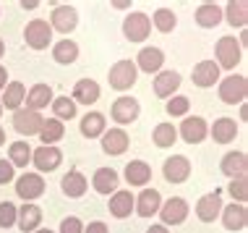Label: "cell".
Instances as JSON below:
<instances>
[{
    "label": "cell",
    "instance_id": "obj_6",
    "mask_svg": "<svg viewBox=\"0 0 248 233\" xmlns=\"http://www.w3.org/2000/svg\"><path fill=\"white\" fill-rule=\"evenodd\" d=\"M16 194L24 199V202H34L45 194V178L39 173H24L16 181Z\"/></svg>",
    "mask_w": 248,
    "mask_h": 233
},
{
    "label": "cell",
    "instance_id": "obj_5",
    "mask_svg": "<svg viewBox=\"0 0 248 233\" xmlns=\"http://www.w3.org/2000/svg\"><path fill=\"white\" fill-rule=\"evenodd\" d=\"M243 55V48L238 45L235 37H222L217 42V66L219 68H235Z\"/></svg>",
    "mask_w": 248,
    "mask_h": 233
},
{
    "label": "cell",
    "instance_id": "obj_34",
    "mask_svg": "<svg viewBox=\"0 0 248 233\" xmlns=\"http://www.w3.org/2000/svg\"><path fill=\"white\" fill-rule=\"evenodd\" d=\"M222 16L230 21V26H246L248 21V3L246 0H232V3H227V11Z\"/></svg>",
    "mask_w": 248,
    "mask_h": 233
},
{
    "label": "cell",
    "instance_id": "obj_54",
    "mask_svg": "<svg viewBox=\"0 0 248 233\" xmlns=\"http://www.w3.org/2000/svg\"><path fill=\"white\" fill-rule=\"evenodd\" d=\"M0 116H3V105H0Z\"/></svg>",
    "mask_w": 248,
    "mask_h": 233
},
{
    "label": "cell",
    "instance_id": "obj_1",
    "mask_svg": "<svg viewBox=\"0 0 248 233\" xmlns=\"http://www.w3.org/2000/svg\"><path fill=\"white\" fill-rule=\"evenodd\" d=\"M246 95H248V82H246V76H240V74H232V76H227L219 82V100L227 105H243L246 102Z\"/></svg>",
    "mask_w": 248,
    "mask_h": 233
},
{
    "label": "cell",
    "instance_id": "obj_50",
    "mask_svg": "<svg viewBox=\"0 0 248 233\" xmlns=\"http://www.w3.org/2000/svg\"><path fill=\"white\" fill-rule=\"evenodd\" d=\"M240 118H243V121H246V118H248V105H246V102L240 105Z\"/></svg>",
    "mask_w": 248,
    "mask_h": 233
},
{
    "label": "cell",
    "instance_id": "obj_13",
    "mask_svg": "<svg viewBox=\"0 0 248 233\" xmlns=\"http://www.w3.org/2000/svg\"><path fill=\"white\" fill-rule=\"evenodd\" d=\"M60 160H63V152H60L58 147H39V150H31V163L37 165L39 173H50L55 170L60 165Z\"/></svg>",
    "mask_w": 248,
    "mask_h": 233
},
{
    "label": "cell",
    "instance_id": "obj_11",
    "mask_svg": "<svg viewBox=\"0 0 248 233\" xmlns=\"http://www.w3.org/2000/svg\"><path fill=\"white\" fill-rule=\"evenodd\" d=\"M162 173H165V181L167 183H183L186 178L191 176V163L183 155H172V157L165 160Z\"/></svg>",
    "mask_w": 248,
    "mask_h": 233
},
{
    "label": "cell",
    "instance_id": "obj_14",
    "mask_svg": "<svg viewBox=\"0 0 248 233\" xmlns=\"http://www.w3.org/2000/svg\"><path fill=\"white\" fill-rule=\"evenodd\" d=\"M133 207H136V212L141 217H152L159 212V207H162V194H159L157 189H144L141 194H139V199H133Z\"/></svg>",
    "mask_w": 248,
    "mask_h": 233
},
{
    "label": "cell",
    "instance_id": "obj_47",
    "mask_svg": "<svg viewBox=\"0 0 248 233\" xmlns=\"http://www.w3.org/2000/svg\"><path fill=\"white\" fill-rule=\"evenodd\" d=\"M39 5V0H21V8H26V11H34Z\"/></svg>",
    "mask_w": 248,
    "mask_h": 233
},
{
    "label": "cell",
    "instance_id": "obj_42",
    "mask_svg": "<svg viewBox=\"0 0 248 233\" xmlns=\"http://www.w3.org/2000/svg\"><path fill=\"white\" fill-rule=\"evenodd\" d=\"M188 108H191V102H188V97H183V95H172L170 100H167V113L170 116H186L188 113Z\"/></svg>",
    "mask_w": 248,
    "mask_h": 233
},
{
    "label": "cell",
    "instance_id": "obj_3",
    "mask_svg": "<svg viewBox=\"0 0 248 233\" xmlns=\"http://www.w3.org/2000/svg\"><path fill=\"white\" fill-rule=\"evenodd\" d=\"M24 39H26V45H29V48L45 50V48L52 42V26H50L47 21H42V18H34V21L26 24Z\"/></svg>",
    "mask_w": 248,
    "mask_h": 233
},
{
    "label": "cell",
    "instance_id": "obj_39",
    "mask_svg": "<svg viewBox=\"0 0 248 233\" xmlns=\"http://www.w3.org/2000/svg\"><path fill=\"white\" fill-rule=\"evenodd\" d=\"M175 24H178V18H175V13H172L170 8H157L154 11V26H157L159 32H172L175 29Z\"/></svg>",
    "mask_w": 248,
    "mask_h": 233
},
{
    "label": "cell",
    "instance_id": "obj_25",
    "mask_svg": "<svg viewBox=\"0 0 248 233\" xmlns=\"http://www.w3.org/2000/svg\"><path fill=\"white\" fill-rule=\"evenodd\" d=\"M152 178V168L144 163V160H131L125 165V181L131 186H146Z\"/></svg>",
    "mask_w": 248,
    "mask_h": 233
},
{
    "label": "cell",
    "instance_id": "obj_36",
    "mask_svg": "<svg viewBox=\"0 0 248 233\" xmlns=\"http://www.w3.org/2000/svg\"><path fill=\"white\" fill-rule=\"evenodd\" d=\"M52 58H55L58 63L68 66V63H73L78 58V45L71 42V39H60L55 48H52Z\"/></svg>",
    "mask_w": 248,
    "mask_h": 233
},
{
    "label": "cell",
    "instance_id": "obj_20",
    "mask_svg": "<svg viewBox=\"0 0 248 233\" xmlns=\"http://www.w3.org/2000/svg\"><path fill=\"white\" fill-rule=\"evenodd\" d=\"M128 144H131V139L123 129H110L102 134V150L107 155H123L128 150Z\"/></svg>",
    "mask_w": 248,
    "mask_h": 233
},
{
    "label": "cell",
    "instance_id": "obj_46",
    "mask_svg": "<svg viewBox=\"0 0 248 233\" xmlns=\"http://www.w3.org/2000/svg\"><path fill=\"white\" fill-rule=\"evenodd\" d=\"M5 84H8V68L0 66V89H5Z\"/></svg>",
    "mask_w": 248,
    "mask_h": 233
},
{
    "label": "cell",
    "instance_id": "obj_10",
    "mask_svg": "<svg viewBox=\"0 0 248 233\" xmlns=\"http://www.w3.org/2000/svg\"><path fill=\"white\" fill-rule=\"evenodd\" d=\"M42 123H45V118L39 116L37 110H16L13 113V129H16L18 134H24V136L39 134Z\"/></svg>",
    "mask_w": 248,
    "mask_h": 233
},
{
    "label": "cell",
    "instance_id": "obj_9",
    "mask_svg": "<svg viewBox=\"0 0 248 233\" xmlns=\"http://www.w3.org/2000/svg\"><path fill=\"white\" fill-rule=\"evenodd\" d=\"M178 134L183 136V142L199 144V142H204V139L209 136V126H206L204 118L188 116V118H183V123H180V129H178Z\"/></svg>",
    "mask_w": 248,
    "mask_h": 233
},
{
    "label": "cell",
    "instance_id": "obj_49",
    "mask_svg": "<svg viewBox=\"0 0 248 233\" xmlns=\"http://www.w3.org/2000/svg\"><path fill=\"white\" fill-rule=\"evenodd\" d=\"M146 233H167V228H165V225H152Z\"/></svg>",
    "mask_w": 248,
    "mask_h": 233
},
{
    "label": "cell",
    "instance_id": "obj_51",
    "mask_svg": "<svg viewBox=\"0 0 248 233\" xmlns=\"http://www.w3.org/2000/svg\"><path fill=\"white\" fill-rule=\"evenodd\" d=\"M34 233H52V231H50V228H37Z\"/></svg>",
    "mask_w": 248,
    "mask_h": 233
},
{
    "label": "cell",
    "instance_id": "obj_30",
    "mask_svg": "<svg viewBox=\"0 0 248 233\" xmlns=\"http://www.w3.org/2000/svg\"><path fill=\"white\" fill-rule=\"evenodd\" d=\"M131 212H133V194L131 191H115L110 197V215L128 217Z\"/></svg>",
    "mask_w": 248,
    "mask_h": 233
},
{
    "label": "cell",
    "instance_id": "obj_26",
    "mask_svg": "<svg viewBox=\"0 0 248 233\" xmlns=\"http://www.w3.org/2000/svg\"><path fill=\"white\" fill-rule=\"evenodd\" d=\"M52 102V86L47 84H34L29 89V95H26V105H29V110H42L47 108V105Z\"/></svg>",
    "mask_w": 248,
    "mask_h": 233
},
{
    "label": "cell",
    "instance_id": "obj_35",
    "mask_svg": "<svg viewBox=\"0 0 248 233\" xmlns=\"http://www.w3.org/2000/svg\"><path fill=\"white\" fill-rule=\"evenodd\" d=\"M152 139H154V144H157V147L167 150V147H172V144H175L178 129L172 123H157V129L152 131Z\"/></svg>",
    "mask_w": 248,
    "mask_h": 233
},
{
    "label": "cell",
    "instance_id": "obj_33",
    "mask_svg": "<svg viewBox=\"0 0 248 233\" xmlns=\"http://www.w3.org/2000/svg\"><path fill=\"white\" fill-rule=\"evenodd\" d=\"M8 163L13 168H26L31 163V147L26 142H13L8 147Z\"/></svg>",
    "mask_w": 248,
    "mask_h": 233
},
{
    "label": "cell",
    "instance_id": "obj_21",
    "mask_svg": "<svg viewBox=\"0 0 248 233\" xmlns=\"http://www.w3.org/2000/svg\"><path fill=\"white\" fill-rule=\"evenodd\" d=\"M16 223H18V228H21L24 233H34L39 228V223H42V210H39L34 202H26L24 207L18 210Z\"/></svg>",
    "mask_w": 248,
    "mask_h": 233
},
{
    "label": "cell",
    "instance_id": "obj_43",
    "mask_svg": "<svg viewBox=\"0 0 248 233\" xmlns=\"http://www.w3.org/2000/svg\"><path fill=\"white\" fill-rule=\"evenodd\" d=\"M60 233H84V225L78 217H65V220L60 223Z\"/></svg>",
    "mask_w": 248,
    "mask_h": 233
},
{
    "label": "cell",
    "instance_id": "obj_29",
    "mask_svg": "<svg viewBox=\"0 0 248 233\" xmlns=\"http://www.w3.org/2000/svg\"><path fill=\"white\" fill-rule=\"evenodd\" d=\"M196 21H199V26H204V29H212V26H217L222 21V8H219L217 3H201L196 8Z\"/></svg>",
    "mask_w": 248,
    "mask_h": 233
},
{
    "label": "cell",
    "instance_id": "obj_24",
    "mask_svg": "<svg viewBox=\"0 0 248 233\" xmlns=\"http://www.w3.org/2000/svg\"><path fill=\"white\" fill-rule=\"evenodd\" d=\"M209 134L214 136L217 144H230L232 139L238 136V123L232 121V118H217V121L212 123Z\"/></svg>",
    "mask_w": 248,
    "mask_h": 233
},
{
    "label": "cell",
    "instance_id": "obj_8",
    "mask_svg": "<svg viewBox=\"0 0 248 233\" xmlns=\"http://www.w3.org/2000/svg\"><path fill=\"white\" fill-rule=\"evenodd\" d=\"M159 217H162V225L167 228V225H180L188 217V202L180 197H172L167 199V202H162V207H159Z\"/></svg>",
    "mask_w": 248,
    "mask_h": 233
},
{
    "label": "cell",
    "instance_id": "obj_22",
    "mask_svg": "<svg viewBox=\"0 0 248 233\" xmlns=\"http://www.w3.org/2000/svg\"><path fill=\"white\" fill-rule=\"evenodd\" d=\"M73 102H81V105H94L99 100V84L94 79H78L76 86H73Z\"/></svg>",
    "mask_w": 248,
    "mask_h": 233
},
{
    "label": "cell",
    "instance_id": "obj_4",
    "mask_svg": "<svg viewBox=\"0 0 248 233\" xmlns=\"http://www.w3.org/2000/svg\"><path fill=\"white\" fill-rule=\"evenodd\" d=\"M149 32H152V21H149V16L146 13H128L125 16V21H123V34L125 39H131V42H144L146 37H149Z\"/></svg>",
    "mask_w": 248,
    "mask_h": 233
},
{
    "label": "cell",
    "instance_id": "obj_31",
    "mask_svg": "<svg viewBox=\"0 0 248 233\" xmlns=\"http://www.w3.org/2000/svg\"><path fill=\"white\" fill-rule=\"evenodd\" d=\"M26 100V89H24V84L21 82H11V84H5V92H3V108H8V110H18L21 108V102Z\"/></svg>",
    "mask_w": 248,
    "mask_h": 233
},
{
    "label": "cell",
    "instance_id": "obj_15",
    "mask_svg": "<svg viewBox=\"0 0 248 233\" xmlns=\"http://www.w3.org/2000/svg\"><path fill=\"white\" fill-rule=\"evenodd\" d=\"M162 63H165V52L159 48H141L139 50V58H136V68L139 71L159 74V71H162Z\"/></svg>",
    "mask_w": 248,
    "mask_h": 233
},
{
    "label": "cell",
    "instance_id": "obj_32",
    "mask_svg": "<svg viewBox=\"0 0 248 233\" xmlns=\"http://www.w3.org/2000/svg\"><path fill=\"white\" fill-rule=\"evenodd\" d=\"M105 116L102 113H86V116L81 118V134L86 139H97L105 134Z\"/></svg>",
    "mask_w": 248,
    "mask_h": 233
},
{
    "label": "cell",
    "instance_id": "obj_53",
    "mask_svg": "<svg viewBox=\"0 0 248 233\" xmlns=\"http://www.w3.org/2000/svg\"><path fill=\"white\" fill-rule=\"evenodd\" d=\"M3 142H5V131L0 129V144H3Z\"/></svg>",
    "mask_w": 248,
    "mask_h": 233
},
{
    "label": "cell",
    "instance_id": "obj_12",
    "mask_svg": "<svg viewBox=\"0 0 248 233\" xmlns=\"http://www.w3.org/2000/svg\"><path fill=\"white\" fill-rule=\"evenodd\" d=\"M139 100L136 97H118L115 102H112V108H110V113H112V118H115L118 123H133L139 118Z\"/></svg>",
    "mask_w": 248,
    "mask_h": 233
},
{
    "label": "cell",
    "instance_id": "obj_44",
    "mask_svg": "<svg viewBox=\"0 0 248 233\" xmlns=\"http://www.w3.org/2000/svg\"><path fill=\"white\" fill-rule=\"evenodd\" d=\"M13 181V165L8 163V160H0V183H11Z\"/></svg>",
    "mask_w": 248,
    "mask_h": 233
},
{
    "label": "cell",
    "instance_id": "obj_38",
    "mask_svg": "<svg viewBox=\"0 0 248 233\" xmlns=\"http://www.w3.org/2000/svg\"><path fill=\"white\" fill-rule=\"evenodd\" d=\"M52 110H55V118L60 123L63 121H71V118H76V102H73L71 97H52Z\"/></svg>",
    "mask_w": 248,
    "mask_h": 233
},
{
    "label": "cell",
    "instance_id": "obj_37",
    "mask_svg": "<svg viewBox=\"0 0 248 233\" xmlns=\"http://www.w3.org/2000/svg\"><path fill=\"white\" fill-rule=\"evenodd\" d=\"M39 139H42L45 147H52L55 142L63 139V123L58 121V118H50V121L42 123V129H39Z\"/></svg>",
    "mask_w": 248,
    "mask_h": 233
},
{
    "label": "cell",
    "instance_id": "obj_28",
    "mask_svg": "<svg viewBox=\"0 0 248 233\" xmlns=\"http://www.w3.org/2000/svg\"><path fill=\"white\" fill-rule=\"evenodd\" d=\"M92 186L99 191V194H115L118 189V173L112 168H99L92 178Z\"/></svg>",
    "mask_w": 248,
    "mask_h": 233
},
{
    "label": "cell",
    "instance_id": "obj_23",
    "mask_svg": "<svg viewBox=\"0 0 248 233\" xmlns=\"http://www.w3.org/2000/svg\"><path fill=\"white\" fill-rule=\"evenodd\" d=\"M222 173L230 178H243L248 173V157L243 155V152H227V155L222 157Z\"/></svg>",
    "mask_w": 248,
    "mask_h": 233
},
{
    "label": "cell",
    "instance_id": "obj_18",
    "mask_svg": "<svg viewBox=\"0 0 248 233\" xmlns=\"http://www.w3.org/2000/svg\"><path fill=\"white\" fill-rule=\"evenodd\" d=\"M191 79H193V84H196V86H204V89H206V86H214L219 82V66L214 61H201V63L193 66Z\"/></svg>",
    "mask_w": 248,
    "mask_h": 233
},
{
    "label": "cell",
    "instance_id": "obj_7",
    "mask_svg": "<svg viewBox=\"0 0 248 233\" xmlns=\"http://www.w3.org/2000/svg\"><path fill=\"white\" fill-rule=\"evenodd\" d=\"M219 212H222V191L219 189L204 194L196 202V215L201 223H214V217H219Z\"/></svg>",
    "mask_w": 248,
    "mask_h": 233
},
{
    "label": "cell",
    "instance_id": "obj_45",
    "mask_svg": "<svg viewBox=\"0 0 248 233\" xmlns=\"http://www.w3.org/2000/svg\"><path fill=\"white\" fill-rule=\"evenodd\" d=\"M84 233H107V225H105V223H99V220H94V223L86 225Z\"/></svg>",
    "mask_w": 248,
    "mask_h": 233
},
{
    "label": "cell",
    "instance_id": "obj_52",
    "mask_svg": "<svg viewBox=\"0 0 248 233\" xmlns=\"http://www.w3.org/2000/svg\"><path fill=\"white\" fill-rule=\"evenodd\" d=\"M3 52H5V45H3V39H0V58H3Z\"/></svg>",
    "mask_w": 248,
    "mask_h": 233
},
{
    "label": "cell",
    "instance_id": "obj_2",
    "mask_svg": "<svg viewBox=\"0 0 248 233\" xmlns=\"http://www.w3.org/2000/svg\"><path fill=\"white\" fill-rule=\"evenodd\" d=\"M136 76H139V68H136V63H133V61H118L110 68V74H107L110 86H112V89H118V92L131 89V86L136 84Z\"/></svg>",
    "mask_w": 248,
    "mask_h": 233
},
{
    "label": "cell",
    "instance_id": "obj_40",
    "mask_svg": "<svg viewBox=\"0 0 248 233\" xmlns=\"http://www.w3.org/2000/svg\"><path fill=\"white\" fill-rule=\"evenodd\" d=\"M230 194H232V202H235V204L246 202V199H248V176L232 178V181H230Z\"/></svg>",
    "mask_w": 248,
    "mask_h": 233
},
{
    "label": "cell",
    "instance_id": "obj_19",
    "mask_svg": "<svg viewBox=\"0 0 248 233\" xmlns=\"http://www.w3.org/2000/svg\"><path fill=\"white\" fill-rule=\"evenodd\" d=\"M180 86V74L178 71H159L154 79V95L159 100H170L175 95V89Z\"/></svg>",
    "mask_w": 248,
    "mask_h": 233
},
{
    "label": "cell",
    "instance_id": "obj_41",
    "mask_svg": "<svg viewBox=\"0 0 248 233\" xmlns=\"http://www.w3.org/2000/svg\"><path fill=\"white\" fill-rule=\"evenodd\" d=\"M16 204L13 202H0V228H13L16 225Z\"/></svg>",
    "mask_w": 248,
    "mask_h": 233
},
{
    "label": "cell",
    "instance_id": "obj_16",
    "mask_svg": "<svg viewBox=\"0 0 248 233\" xmlns=\"http://www.w3.org/2000/svg\"><path fill=\"white\" fill-rule=\"evenodd\" d=\"M222 225L227 231H243L246 225H248V210H246V204H227V207H222Z\"/></svg>",
    "mask_w": 248,
    "mask_h": 233
},
{
    "label": "cell",
    "instance_id": "obj_17",
    "mask_svg": "<svg viewBox=\"0 0 248 233\" xmlns=\"http://www.w3.org/2000/svg\"><path fill=\"white\" fill-rule=\"evenodd\" d=\"M78 24V13L73 5H58L55 11H52V18H50V26H55L58 32H63V34H68V32L76 29Z\"/></svg>",
    "mask_w": 248,
    "mask_h": 233
},
{
    "label": "cell",
    "instance_id": "obj_27",
    "mask_svg": "<svg viewBox=\"0 0 248 233\" xmlns=\"http://www.w3.org/2000/svg\"><path fill=\"white\" fill-rule=\"evenodd\" d=\"M60 186H63L65 197L78 199V197H84V191H86V176H84V173H78V170H71V173H65V176H63Z\"/></svg>",
    "mask_w": 248,
    "mask_h": 233
},
{
    "label": "cell",
    "instance_id": "obj_48",
    "mask_svg": "<svg viewBox=\"0 0 248 233\" xmlns=\"http://www.w3.org/2000/svg\"><path fill=\"white\" fill-rule=\"evenodd\" d=\"M112 5H115V8H120V11H123V8H128V0H112Z\"/></svg>",
    "mask_w": 248,
    "mask_h": 233
}]
</instances>
